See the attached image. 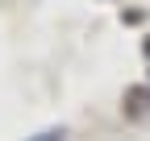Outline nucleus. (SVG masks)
I'll return each mask as SVG.
<instances>
[{
    "mask_svg": "<svg viewBox=\"0 0 150 141\" xmlns=\"http://www.w3.org/2000/svg\"><path fill=\"white\" fill-rule=\"evenodd\" d=\"M29 141H63V129H50V133H42V137H29Z\"/></svg>",
    "mask_w": 150,
    "mask_h": 141,
    "instance_id": "nucleus-1",
    "label": "nucleus"
}]
</instances>
